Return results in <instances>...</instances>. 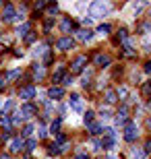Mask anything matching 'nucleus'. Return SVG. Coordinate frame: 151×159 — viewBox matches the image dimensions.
I'll list each match as a JSON object with an SVG mask.
<instances>
[{
    "label": "nucleus",
    "instance_id": "obj_38",
    "mask_svg": "<svg viewBox=\"0 0 151 159\" xmlns=\"http://www.w3.org/2000/svg\"><path fill=\"white\" fill-rule=\"evenodd\" d=\"M0 89H4V81L2 79H0Z\"/></svg>",
    "mask_w": 151,
    "mask_h": 159
},
{
    "label": "nucleus",
    "instance_id": "obj_1",
    "mask_svg": "<svg viewBox=\"0 0 151 159\" xmlns=\"http://www.w3.org/2000/svg\"><path fill=\"white\" fill-rule=\"evenodd\" d=\"M112 6L108 4V2H101V0H97V2H93L91 6H89V15L91 17H104L106 12L110 11Z\"/></svg>",
    "mask_w": 151,
    "mask_h": 159
},
{
    "label": "nucleus",
    "instance_id": "obj_23",
    "mask_svg": "<svg viewBox=\"0 0 151 159\" xmlns=\"http://www.w3.org/2000/svg\"><path fill=\"white\" fill-rule=\"evenodd\" d=\"M134 159H145V151H133Z\"/></svg>",
    "mask_w": 151,
    "mask_h": 159
},
{
    "label": "nucleus",
    "instance_id": "obj_18",
    "mask_svg": "<svg viewBox=\"0 0 151 159\" xmlns=\"http://www.w3.org/2000/svg\"><path fill=\"white\" fill-rule=\"evenodd\" d=\"M35 145H37V143H35V139H29V141L25 143V151H33Z\"/></svg>",
    "mask_w": 151,
    "mask_h": 159
},
{
    "label": "nucleus",
    "instance_id": "obj_28",
    "mask_svg": "<svg viewBox=\"0 0 151 159\" xmlns=\"http://www.w3.org/2000/svg\"><path fill=\"white\" fill-rule=\"evenodd\" d=\"M62 75H64V68H60V70L56 72V77H54V81H60V79H62Z\"/></svg>",
    "mask_w": 151,
    "mask_h": 159
},
{
    "label": "nucleus",
    "instance_id": "obj_19",
    "mask_svg": "<svg viewBox=\"0 0 151 159\" xmlns=\"http://www.w3.org/2000/svg\"><path fill=\"white\" fill-rule=\"evenodd\" d=\"M68 29H73V21H70V19H66V21H62V31L66 33Z\"/></svg>",
    "mask_w": 151,
    "mask_h": 159
},
{
    "label": "nucleus",
    "instance_id": "obj_5",
    "mask_svg": "<svg viewBox=\"0 0 151 159\" xmlns=\"http://www.w3.org/2000/svg\"><path fill=\"white\" fill-rule=\"evenodd\" d=\"M37 112V110H35V106H31V103H25L23 107H21V118H29V116H33V114Z\"/></svg>",
    "mask_w": 151,
    "mask_h": 159
},
{
    "label": "nucleus",
    "instance_id": "obj_29",
    "mask_svg": "<svg viewBox=\"0 0 151 159\" xmlns=\"http://www.w3.org/2000/svg\"><path fill=\"white\" fill-rule=\"evenodd\" d=\"M33 39H35V35H33V33H29V35H25V41H27V43H31Z\"/></svg>",
    "mask_w": 151,
    "mask_h": 159
},
{
    "label": "nucleus",
    "instance_id": "obj_24",
    "mask_svg": "<svg viewBox=\"0 0 151 159\" xmlns=\"http://www.w3.org/2000/svg\"><path fill=\"white\" fill-rule=\"evenodd\" d=\"M31 132H33V126L29 124V126H25V130H23V136H29Z\"/></svg>",
    "mask_w": 151,
    "mask_h": 159
},
{
    "label": "nucleus",
    "instance_id": "obj_4",
    "mask_svg": "<svg viewBox=\"0 0 151 159\" xmlns=\"http://www.w3.org/2000/svg\"><path fill=\"white\" fill-rule=\"evenodd\" d=\"M85 64H87V58H85V56H79V58H77L75 62L70 64V66H73V72H81Z\"/></svg>",
    "mask_w": 151,
    "mask_h": 159
},
{
    "label": "nucleus",
    "instance_id": "obj_21",
    "mask_svg": "<svg viewBox=\"0 0 151 159\" xmlns=\"http://www.w3.org/2000/svg\"><path fill=\"white\" fill-rule=\"evenodd\" d=\"M99 130H101V126H99V124H89V132H91V134H97Z\"/></svg>",
    "mask_w": 151,
    "mask_h": 159
},
{
    "label": "nucleus",
    "instance_id": "obj_11",
    "mask_svg": "<svg viewBox=\"0 0 151 159\" xmlns=\"http://www.w3.org/2000/svg\"><path fill=\"white\" fill-rule=\"evenodd\" d=\"M91 35H93V33H91L89 29H81V31H77V39H81V41H89V39H91Z\"/></svg>",
    "mask_w": 151,
    "mask_h": 159
},
{
    "label": "nucleus",
    "instance_id": "obj_22",
    "mask_svg": "<svg viewBox=\"0 0 151 159\" xmlns=\"http://www.w3.org/2000/svg\"><path fill=\"white\" fill-rule=\"evenodd\" d=\"M110 29H112L110 25H99V27H97V33H108Z\"/></svg>",
    "mask_w": 151,
    "mask_h": 159
},
{
    "label": "nucleus",
    "instance_id": "obj_9",
    "mask_svg": "<svg viewBox=\"0 0 151 159\" xmlns=\"http://www.w3.org/2000/svg\"><path fill=\"white\" fill-rule=\"evenodd\" d=\"M48 95L52 97V99H60L64 95V89L62 87H50V91H48Z\"/></svg>",
    "mask_w": 151,
    "mask_h": 159
},
{
    "label": "nucleus",
    "instance_id": "obj_15",
    "mask_svg": "<svg viewBox=\"0 0 151 159\" xmlns=\"http://www.w3.org/2000/svg\"><path fill=\"white\" fill-rule=\"evenodd\" d=\"M33 70H35V77H37V79H44V77H46V68H44L41 64H37Z\"/></svg>",
    "mask_w": 151,
    "mask_h": 159
},
{
    "label": "nucleus",
    "instance_id": "obj_10",
    "mask_svg": "<svg viewBox=\"0 0 151 159\" xmlns=\"http://www.w3.org/2000/svg\"><path fill=\"white\" fill-rule=\"evenodd\" d=\"M23 147H25L23 139H15V141L11 143V153H19V151H21Z\"/></svg>",
    "mask_w": 151,
    "mask_h": 159
},
{
    "label": "nucleus",
    "instance_id": "obj_41",
    "mask_svg": "<svg viewBox=\"0 0 151 159\" xmlns=\"http://www.w3.org/2000/svg\"><path fill=\"white\" fill-rule=\"evenodd\" d=\"M147 29H149V33H151V25H147Z\"/></svg>",
    "mask_w": 151,
    "mask_h": 159
},
{
    "label": "nucleus",
    "instance_id": "obj_37",
    "mask_svg": "<svg viewBox=\"0 0 151 159\" xmlns=\"http://www.w3.org/2000/svg\"><path fill=\"white\" fill-rule=\"evenodd\" d=\"M145 72H151V62H147V66H145Z\"/></svg>",
    "mask_w": 151,
    "mask_h": 159
},
{
    "label": "nucleus",
    "instance_id": "obj_40",
    "mask_svg": "<svg viewBox=\"0 0 151 159\" xmlns=\"http://www.w3.org/2000/svg\"><path fill=\"white\" fill-rule=\"evenodd\" d=\"M147 126H149V128H151V118H149V120H147Z\"/></svg>",
    "mask_w": 151,
    "mask_h": 159
},
{
    "label": "nucleus",
    "instance_id": "obj_32",
    "mask_svg": "<svg viewBox=\"0 0 151 159\" xmlns=\"http://www.w3.org/2000/svg\"><path fill=\"white\" fill-rule=\"evenodd\" d=\"M58 126H60V120H56V122H52V132H54V130H58Z\"/></svg>",
    "mask_w": 151,
    "mask_h": 159
},
{
    "label": "nucleus",
    "instance_id": "obj_39",
    "mask_svg": "<svg viewBox=\"0 0 151 159\" xmlns=\"http://www.w3.org/2000/svg\"><path fill=\"white\" fill-rule=\"evenodd\" d=\"M0 159H11V157H8V155H2V157H0Z\"/></svg>",
    "mask_w": 151,
    "mask_h": 159
},
{
    "label": "nucleus",
    "instance_id": "obj_17",
    "mask_svg": "<svg viewBox=\"0 0 151 159\" xmlns=\"http://www.w3.org/2000/svg\"><path fill=\"white\" fill-rule=\"evenodd\" d=\"M101 147L112 149V147H114V136H106V139H104V143H101Z\"/></svg>",
    "mask_w": 151,
    "mask_h": 159
},
{
    "label": "nucleus",
    "instance_id": "obj_6",
    "mask_svg": "<svg viewBox=\"0 0 151 159\" xmlns=\"http://www.w3.org/2000/svg\"><path fill=\"white\" fill-rule=\"evenodd\" d=\"M68 103H70V107H73L75 112H83V101H81V97H79V95H73Z\"/></svg>",
    "mask_w": 151,
    "mask_h": 159
},
{
    "label": "nucleus",
    "instance_id": "obj_7",
    "mask_svg": "<svg viewBox=\"0 0 151 159\" xmlns=\"http://www.w3.org/2000/svg\"><path fill=\"white\" fill-rule=\"evenodd\" d=\"M73 43H75V41L70 39V37H62V39H58V50H64V52H66V50L73 48Z\"/></svg>",
    "mask_w": 151,
    "mask_h": 159
},
{
    "label": "nucleus",
    "instance_id": "obj_33",
    "mask_svg": "<svg viewBox=\"0 0 151 159\" xmlns=\"http://www.w3.org/2000/svg\"><path fill=\"white\" fill-rule=\"evenodd\" d=\"M44 6H46V2H44V0H41V2H37V4H35V8H37V11H41V8H44Z\"/></svg>",
    "mask_w": 151,
    "mask_h": 159
},
{
    "label": "nucleus",
    "instance_id": "obj_27",
    "mask_svg": "<svg viewBox=\"0 0 151 159\" xmlns=\"http://www.w3.org/2000/svg\"><path fill=\"white\" fill-rule=\"evenodd\" d=\"M116 95H120V97H126V95H128V91H126L124 87H122V89H118V93H116Z\"/></svg>",
    "mask_w": 151,
    "mask_h": 159
},
{
    "label": "nucleus",
    "instance_id": "obj_14",
    "mask_svg": "<svg viewBox=\"0 0 151 159\" xmlns=\"http://www.w3.org/2000/svg\"><path fill=\"white\" fill-rule=\"evenodd\" d=\"M95 62H97L99 66H108V64H110V56H101V54H97Z\"/></svg>",
    "mask_w": 151,
    "mask_h": 159
},
{
    "label": "nucleus",
    "instance_id": "obj_36",
    "mask_svg": "<svg viewBox=\"0 0 151 159\" xmlns=\"http://www.w3.org/2000/svg\"><path fill=\"white\" fill-rule=\"evenodd\" d=\"M77 159H87V155H85V153H79V155H77Z\"/></svg>",
    "mask_w": 151,
    "mask_h": 159
},
{
    "label": "nucleus",
    "instance_id": "obj_8",
    "mask_svg": "<svg viewBox=\"0 0 151 159\" xmlns=\"http://www.w3.org/2000/svg\"><path fill=\"white\" fill-rule=\"evenodd\" d=\"M2 15H4V21L6 23H8V21H12V19H15V8H12V4H6L4 6V12H2Z\"/></svg>",
    "mask_w": 151,
    "mask_h": 159
},
{
    "label": "nucleus",
    "instance_id": "obj_3",
    "mask_svg": "<svg viewBox=\"0 0 151 159\" xmlns=\"http://www.w3.org/2000/svg\"><path fill=\"white\" fill-rule=\"evenodd\" d=\"M19 97H21V99H33L35 97V87L33 85H27V87L19 89Z\"/></svg>",
    "mask_w": 151,
    "mask_h": 159
},
{
    "label": "nucleus",
    "instance_id": "obj_26",
    "mask_svg": "<svg viewBox=\"0 0 151 159\" xmlns=\"http://www.w3.org/2000/svg\"><path fill=\"white\" fill-rule=\"evenodd\" d=\"M91 120H93V112H87V114H85V124H91Z\"/></svg>",
    "mask_w": 151,
    "mask_h": 159
},
{
    "label": "nucleus",
    "instance_id": "obj_30",
    "mask_svg": "<svg viewBox=\"0 0 151 159\" xmlns=\"http://www.w3.org/2000/svg\"><path fill=\"white\" fill-rule=\"evenodd\" d=\"M143 91H145V93H151V81H147V85L143 87Z\"/></svg>",
    "mask_w": 151,
    "mask_h": 159
},
{
    "label": "nucleus",
    "instance_id": "obj_13",
    "mask_svg": "<svg viewBox=\"0 0 151 159\" xmlns=\"http://www.w3.org/2000/svg\"><path fill=\"white\" fill-rule=\"evenodd\" d=\"M29 29H31V25L29 23H23V25H19V27H17V33H19V35H27Z\"/></svg>",
    "mask_w": 151,
    "mask_h": 159
},
{
    "label": "nucleus",
    "instance_id": "obj_20",
    "mask_svg": "<svg viewBox=\"0 0 151 159\" xmlns=\"http://www.w3.org/2000/svg\"><path fill=\"white\" fill-rule=\"evenodd\" d=\"M48 153H50V155H60V153H62V149L56 147V145H50V151H48Z\"/></svg>",
    "mask_w": 151,
    "mask_h": 159
},
{
    "label": "nucleus",
    "instance_id": "obj_25",
    "mask_svg": "<svg viewBox=\"0 0 151 159\" xmlns=\"http://www.w3.org/2000/svg\"><path fill=\"white\" fill-rule=\"evenodd\" d=\"M19 72H21V70H12V72H8V77H6V79H8V81H12V79H17V77H19Z\"/></svg>",
    "mask_w": 151,
    "mask_h": 159
},
{
    "label": "nucleus",
    "instance_id": "obj_16",
    "mask_svg": "<svg viewBox=\"0 0 151 159\" xmlns=\"http://www.w3.org/2000/svg\"><path fill=\"white\" fill-rule=\"evenodd\" d=\"M116 124L120 126V124H126V110L122 107V112L118 114V118H116Z\"/></svg>",
    "mask_w": 151,
    "mask_h": 159
},
{
    "label": "nucleus",
    "instance_id": "obj_12",
    "mask_svg": "<svg viewBox=\"0 0 151 159\" xmlns=\"http://www.w3.org/2000/svg\"><path fill=\"white\" fill-rule=\"evenodd\" d=\"M116 91H112V89H108V91H106V101H108V103H116Z\"/></svg>",
    "mask_w": 151,
    "mask_h": 159
},
{
    "label": "nucleus",
    "instance_id": "obj_31",
    "mask_svg": "<svg viewBox=\"0 0 151 159\" xmlns=\"http://www.w3.org/2000/svg\"><path fill=\"white\" fill-rule=\"evenodd\" d=\"M145 153H151V139L145 143Z\"/></svg>",
    "mask_w": 151,
    "mask_h": 159
},
{
    "label": "nucleus",
    "instance_id": "obj_34",
    "mask_svg": "<svg viewBox=\"0 0 151 159\" xmlns=\"http://www.w3.org/2000/svg\"><path fill=\"white\" fill-rule=\"evenodd\" d=\"M56 141H58V143H64V141H66V136H64V134H58V136H56Z\"/></svg>",
    "mask_w": 151,
    "mask_h": 159
},
{
    "label": "nucleus",
    "instance_id": "obj_2",
    "mask_svg": "<svg viewBox=\"0 0 151 159\" xmlns=\"http://www.w3.org/2000/svg\"><path fill=\"white\" fill-rule=\"evenodd\" d=\"M137 134H139V132H137V126H134L133 122H128V124H126V128H124V141L133 143L134 139H137Z\"/></svg>",
    "mask_w": 151,
    "mask_h": 159
},
{
    "label": "nucleus",
    "instance_id": "obj_35",
    "mask_svg": "<svg viewBox=\"0 0 151 159\" xmlns=\"http://www.w3.org/2000/svg\"><path fill=\"white\" fill-rule=\"evenodd\" d=\"M73 83V77H64V85H70Z\"/></svg>",
    "mask_w": 151,
    "mask_h": 159
}]
</instances>
